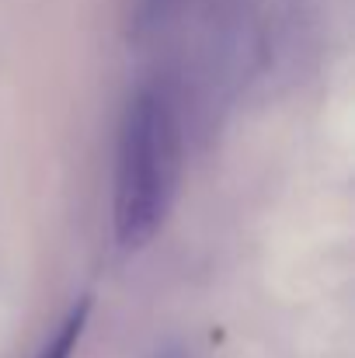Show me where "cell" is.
Instances as JSON below:
<instances>
[{"label": "cell", "instance_id": "1", "mask_svg": "<svg viewBox=\"0 0 355 358\" xmlns=\"http://www.w3.org/2000/svg\"><path fill=\"white\" fill-rule=\"evenodd\" d=\"M181 171V132L171 98L139 87L122 115L116 164V237L136 250L157 237L167 220Z\"/></svg>", "mask_w": 355, "mask_h": 358}, {"label": "cell", "instance_id": "2", "mask_svg": "<svg viewBox=\"0 0 355 358\" xmlns=\"http://www.w3.org/2000/svg\"><path fill=\"white\" fill-rule=\"evenodd\" d=\"M88 317H91V299H81V303L70 310V317L60 324V331L53 334V341L46 345V352L39 358H70L74 355V348H77V341H81V334H84V327H88Z\"/></svg>", "mask_w": 355, "mask_h": 358}, {"label": "cell", "instance_id": "3", "mask_svg": "<svg viewBox=\"0 0 355 358\" xmlns=\"http://www.w3.org/2000/svg\"><path fill=\"white\" fill-rule=\"evenodd\" d=\"M181 0H132L129 7V24H132V35H150L157 31L160 24H167L174 14H178Z\"/></svg>", "mask_w": 355, "mask_h": 358}, {"label": "cell", "instance_id": "4", "mask_svg": "<svg viewBox=\"0 0 355 358\" xmlns=\"http://www.w3.org/2000/svg\"><path fill=\"white\" fill-rule=\"evenodd\" d=\"M157 358H181V355H178V352H160Z\"/></svg>", "mask_w": 355, "mask_h": 358}]
</instances>
